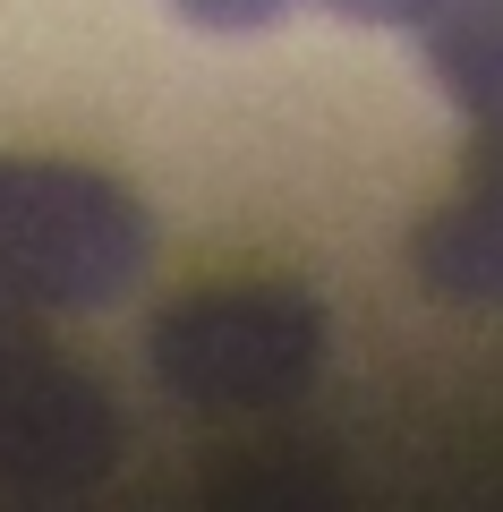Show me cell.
Returning a JSON list of instances; mask_svg holds the SVG:
<instances>
[{
  "mask_svg": "<svg viewBox=\"0 0 503 512\" xmlns=\"http://www.w3.org/2000/svg\"><path fill=\"white\" fill-rule=\"evenodd\" d=\"M316 9H333V18H359V26H401V9H410V0H316Z\"/></svg>",
  "mask_w": 503,
  "mask_h": 512,
  "instance_id": "8992f818",
  "label": "cell"
},
{
  "mask_svg": "<svg viewBox=\"0 0 503 512\" xmlns=\"http://www.w3.org/2000/svg\"><path fill=\"white\" fill-rule=\"evenodd\" d=\"M316 299L307 291H197L180 308H162L145 325V367L162 376V393H180L197 410H273L316 376Z\"/></svg>",
  "mask_w": 503,
  "mask_h": 512,
  "instance_id": "7a4b0ae2",
  "label": "cell"
},
{
  "mask_svg": "<svg viewBox=\"0 0 503 512\" xmlns=\"http://www.w3.org/2000/svg\"><path fill=\"white\" fill-rule=\"evenodd\" d=\"M154 265V214L77 163H0V333L120 308Z\"/></svg>",
  "mask_w": 503,
  "mask_h": 512,
  "instance_id": "6da1fadb",
  "label": "cell"
},
{
  "mask_svg": "<svg viewBox=\"0 0 503 512\" xmlns=\"http://www.w3.org/2000/svg\"><path fill=\"white\" fill-rule=\"evenodd\" d=\"M180 18L214 26V35H256V26H273L282 9H299V0H171Z\"/></svg>",
  "mask_w": 503,
  "mask_h": 512,
  "instance_id": "5b68a950",
  "label": "cell"
},
{
  "mask_svg": "<svg viewBox=\"0 0 503 512\" xmlns=\"http://www.w3.org/2000/svg\"><path fill=\"white\" fill-rule=\"evenodd\" d=\"M401 35L469 120H503V0H410Z\"/></svg>",
  "mask_w": 503,
  "mask_h": 512,
  "instance_id": "277c9868",
  "label": "cell"
},
{
  "mask_svg": "<svg viewBox=\"0 0 503 512\" xmlns=\"http://www.w3.org/2000/svg\"><path fill=\"white\" fill-rule=\"evenodd\" d=\"M418 274L461 308H503V120H478L469 188L418 231Z\"/></svg>",
  "mask_w": 503,
  "mask_h": 512,
  "instance_id": "3957f363",
  "label": "cell"
}]
</instances>
